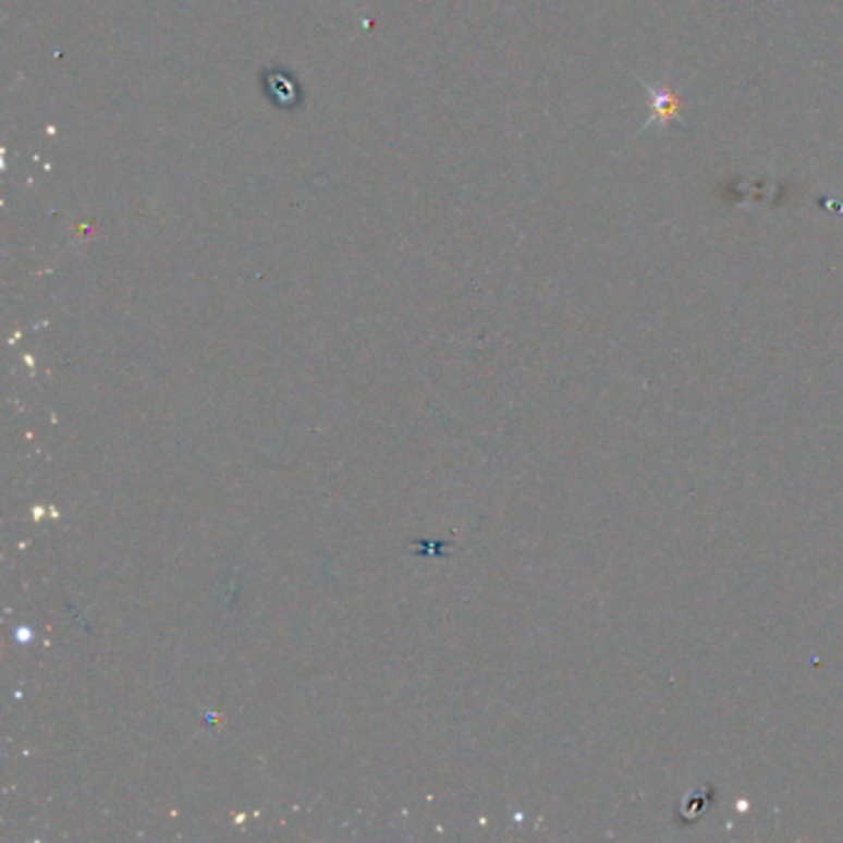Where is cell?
Instances as JSON below:
<instances>
[{
    "label": "cell",
    "mask_w": 843,
    "mask_h": 843,
    "mask_svg": "<svg viewBox=\"0 0 843 843\" xmlns=\"http://www.w3.org/2000/svg\"><path fill=\"white\" fill-rule=\"evenodd\" d=\"M636 80H638V85L644 87V91L648 95L650 114H648V119L644 122V126H640V130L634 134V139H636L638 134H644L646 130H650V126H653V124L661 126L663 132H668V130H671V124L675 122V119L683 117V99H681V95H677V91H673V87L668 85V82L653 87V85H648L644 77L636 75Z\"/></svg>",
    "instance_id": "obj_1"
}]
</instances>
